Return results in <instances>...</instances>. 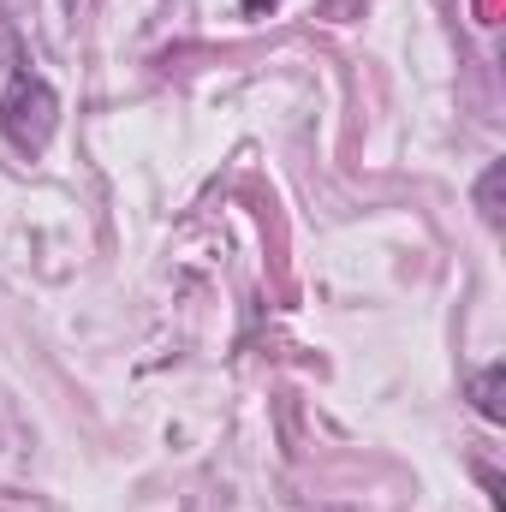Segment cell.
<instances>
[{"instance_id":"1","label":"cell","mask_w":506,"mask_h":512,"mask_svg":"<svg viewBox=\"0 0 506 512\" xmlns=\"http://www.w3.org/2000/svg\"><path fill=\"white\" fill-rule=\"evenodd\" d=\"M54 126H60V96H54V84H48L42 72L18 66L12 84H6V96H0V137H6L18 155H42L48 137H54Z\"/></svg>"},{"instance_id":"2","label":"cell","mask_w":506,"mask_h":512,"mask_svg":"<svg viewBox=\"0 0 506 512\" xmlns=\"http://www.w3.org/2000/svg\"><path fill=\"white\" fill-rule=\"evenodd\" d=\"M501 376H506L501 364H489V370H477V376H471V387H465L483 423H501Z\"/></svg>"},{"instance_id":"3","label":"cell","mask_w":506,"mask_h":512,"mask_svg":"<svg viewBox=\"0 0 506 512\" xmlns=\"http://www.w3.org/2000/svg\"><path fill=\"white\" fill-rule=\"evenodd\" d=\"M501 179H506V161H489L483 179H477V209L489 227H501Z\"/></svg>"},{"instance_id":"4","label":"cell","mask_w":506,"mask_h":512,"mask_svg":"<svg viewBox=\"0 0 506 512\" xmlns=\"http://www.w3.org/2000/svg\"><path fill=\"white\" fill-rule=\"evenodd\" d=\"M274 6H280V0H239V12H245V18H268Z\"/></svg>"}]
</instances>
